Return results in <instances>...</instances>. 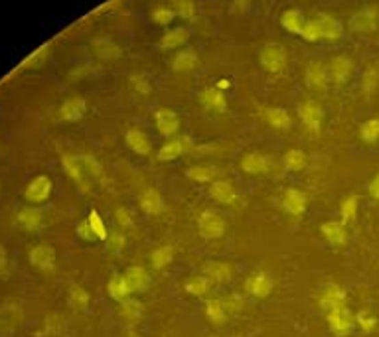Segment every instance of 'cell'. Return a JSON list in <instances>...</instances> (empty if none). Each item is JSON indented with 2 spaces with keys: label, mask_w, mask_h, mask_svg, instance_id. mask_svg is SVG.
I'll use <instances>...</instances> for the list:
<instances>
[{
  "label": "cell",
  "mask_w": 379,
  "mask_h": 337,
  "mask_svg": "<svg viewBox=\"0 0 379 337\" xmlns=\"http://www.w3.org/2000/svg\"><path fill=\"white\" fill-rule=\"evenodd\" d=\"M344 36V24L334 18L328 12H320L311 20H306V28H304V40H340Z\"/></svg>",
  "instance_id": "cell-1"
},
{
  "label": "cell",
  "mask_w": 379,
  "mask_h": 337,
  "mask_svg": "<svg viewBox=\"0 0 379 337\" xmlns=\"http://www.w3.org/2000/svg\"><path fill=\"white\" fill-rule=\"evenodd\" d=\"M64 168L68 176L77 186L87 187L89 178H99L103 174V166L93 158V156H66L64 158Z\"/></svg>",
  "instance_id": "cell-2"
},
{
  "label": "cell",
  "mask_w": 379,
  "mask_h": 337,
  "mask_svg": "<svg viewBox=\"0 0 379 337\" xmlns=\"http://www.w3.org/2000/svg\"><path fill=\"white\" fill-rule=\"evenodd\" d=\"M287 59H289V53L285 50V46L276 42H267L259 50V64L269 73H280L287 68Z\"/></svg>",
  "instance_id": "cell-3"
},
{
  "label": "cell",
  "mask_w": 379,
  "mask_h": 337,
  "mask_svg": "<svg viewBox=\"0 0 379 337\" xmlns=\"http://www.w3.org/2000/svg\"><path fill=\"white\" fill-rule=\"evenodd\" d=\"M296 113H298L302 124L306 126V131H309L311 135H320L322 118H324V109H322L320 103L314 101V99H304L302 103H298Z\"/></svg>",
  "instance_id": "cell-4"
},
{
  "label": "cell",
  "mask_w": 379,
  "mask_h": 337,
  "mask_svg": "<svg viewBox=\"0 0 379 337\" xmlns=\"http://www.w3.org/2000/svg\"><path fill=\"white\" fill-rule=\"evenodd\" d=\"M328 325H330L334 336L344 337L356 327V316L352 314V310L348 306H340V308L328 312Z\"/></svg>",
  "instance_id": "cell-5"
},
{
  "label": "cell",
  "mask_w": 379,
  "mask_h": 337,
  "mask_svg": "<svg viewBox=\"0 0 379 337\" xmlns=\"http://www.w3.org/2000/svg\"><path fill=\"white\" fill-rule=\"evenodd\" d=\"M326 71L328 79H330L332 83H345V81L352 77V73H354V59L344 55V53L334 55V57H330V62L326 64Z\"/></svg>",
  "instance_id": "cell-6"
},
{
  "label": "cell",
  "mask_w": 379,
  "mask_h": 337,
  "mask_svg": "<svg viewBox=\"0 0 379 337\" xmlns=\"http://www.w3.org/2000/svg\"><path fill=\"white\" fill-rule=\"evenodd\" d=\"M379 26V8L376 6H365L363 10H358L350 18V28L360 34H371Z\"/></svg>",
  "instance_id": "cell-7"
},
{
  "label": "cell",
  "mask_w": 379,
  "mask_h": 337,
  "mask_svg": "<svg viewBox=\"0 0 379 337\" xmlns=\"http://www.w3.org/2000/svg\"><path fill=\"white\" fill-rule=\"evenodd\" d=\"M198 233L202 239H220L225 233V219L215 211H204L198 219Z\"/></svg>",
  "instance_id": "cell-8"
},
{
  "label": "cell",
  "mask_w": 379,
  "mask_h": 337,
  "mask_svg": "<svg viewBox=\"0 0 379 337\" xmlns=\"http://www.w3.org/2000/svg\"><path fill=\"white\" fill-rule=\"evenodd\" d=\"M192 146H194V142H192L190 136H176V138L168 140L160 150L156 152V160H160V162H172L176 158H180L182 154L192 150Z\"/></svg>",
  "instance_id": "cell-9"
},
{
  "label": "cell",
  "mask_w": 379,
  "mask_h": 337,
  "mask_svg": "<svg viewBox=\"0 0 379 337\" xmlns=\"http://www.w3.org/2000/svg\"><path fill=\"white\" fill-rule=\"evenodd\" d=\"M273 286H275L273 278H271L267 272H263V270L253 272V274L247 276V280H245V292H247L249 296H255V298H267V296L273 292Z\"/></svg>",
  "instance_id": "cell-10"
},
{
  "label": "cell",
  "mask_w": 379,
  "mask_h": 337,
  "mask_svg": "<svg viewBox=\"0 0 379 337\" xmlns=\"http://www.w3.org/2000/svg\"><path fill=\"white\" fill-rule=\"evenodd\" d=\"M318 302H320V308L324 312H332L340 306H345V292L344 288L336 282H328L320 290V296H318Z\"/></svg>",
  "instance_id": "cell-11"
},
{
  "label": "cell",
  "mask_w": 379,
  "mask_h": 337,
  "mask_svg": "<svg viewBox=\"0 0 379 337\" xmlns=\"http://www.w3.org/2000/svg\"><path fill=\"white\" fill-rule=\"evenodd\" d=\"M91 50H93V55L101 62H115L122 55L121 48L117 46L115 40L107 38V36H101V38H95L91 42Z\"/></svg>",
  "instance_id": "cell-12"
},
{
  "label": "cell",
  "mask_w": 379,
  "mask_h": 337,
  "mask_svg": "<svg viewBox=\"0 0 379 337\" xmlns=\"http://www.w3.org/2000/svg\"><path fill=\"white\" fill-rule=\"evenodd\" d=\"M52 189L53 184L48 176H36L34 180L28 184V187H26V193L24 196H26V200L30 203H42L50 198Z\"/></svg>",
  "instance_id": "cell-13"
},
{
  "label": "cell",
  "mask_w": 379,
  "mask_h": 337,
  "mask_svg": "<svg viewBox=\"0 0 379 337\" xmlns=\"http://www.w3.org/2000/svg\"><path fill=\"white\" fill-rule=\"evenodd\" d=\"M155 122L158 133L166 138H170L180 131V117H178V113H174L172 109H158L155 113Z\"/></svg>",
  "instance_id": "cell-14"
},
{
  "label": "cell",
  "mask_w": 379,
  "mask_h": 337,
  "mask_svg": "<svg viewBox=\"0 0 379 337\" xmlns=\"http://www.w3.org/2000/svg\"><path fill=\"white\" fill-rule=\"evenodd\" d=\"M200 103H202L204 109L213 111V113H225L227 111V97H225L224 91L218 89V87H206V89H202Z\"/></svg>",
  "instance_id": "cell-15"
},
{
  "label": "cell",
  "mask_w": 379,
  "mask_h": 337,
  "mask_svg": "<svg viewBox=\"0 0 379 337\" xmlns=\"http://www.w3.org/2000/svg\"><path fill=\"white\" fill-rule=\"evenodd\" d=\"M283 209L289 215H302L306 211V193L296 187H289L283 198Z\"/></svg>",
  "instance_id": "cell-16"
},
{
  "label": "cell",
  "mask_w": 379,
  "mask_h": 337,
  "mask_svg": "<svg viewBox=\"0 0 379 337\" xmlns=\"http://www.w3.org/2000/svg\"><path fill=\"white\" fill-rule=\"evenodd\" d=\"M209 198L222 205H231L237 200V189L227 180H218L209 186Z\"/></svg>",
  "instance_id": "cell-17"
},
{
  "label": "cell",
  "mask_w": 379,
  "mask_h": 337,
  "mask_svg": "<svg viewBox=\"0 0 379 337\" xmlns=\"http://www.w3.org/2000/svg\"><path fill=\"white\" fill-rule=\"evenodd\" d=\"M328 71L326 64L322 62H311L306 66V71H304V83L309 85L311 89H324L328 85Z\"/></svg>",
  "instance_id": "cell-18"
},
{
  "label": "cell",
  "mask_w": 379,
  "mask_h": 337,
  "mask_svg": "<svg viewBox=\"0 0 379 337\" xmlns=\"http://www.w3.org/2000/svg\"><path fill=\"white\" fill-rule=\"evenodd\" d=\"M140 207H142V211H146L148 215H158V213H164V209H166V203L162 200V196H160V191L155 189V187H148V189H144L142 191V196H140Z\"/></svg>",
  "instance_id": "cell-19"
},
{
  "label": "cell",
  "mask_w": 379,
  "mask_h": 337,
  "mask_svg": "<svg viewBox=\"0 0 379 337\" xmlns=\"http://www.w3.org/2000/svg\"><path fill=\"white\" fill-rule=\"evenodd\" d=\"M125 142H127V146L135 152V154H138V156H146V154L153 152V142H151V138L144 135L142 131H138V129L127 131Z\"/></svg>",
  "instance_id": "cell-20"
},
{
  "label": "cell",
  "mask_w": 379,
  "mask_h": 337,
  "mask_svg": "<svg viewBox=\"0 0 379 337\" xmlns=\"http://www.w3.org/2000/svg\"><path fill=\"white\" fill-rule=\"evenodd\" d=\"M198 53L192 50V48H186V50H180L176 55H174L172 64H170V68L176 73H182V75H186V73H192L194 69L198 68Z\"/></svg>",
  "instance_id": "cell-21"
},
{
  "label": "cell",
  "mask_w": 379,
  "mask_h": 337,
  "mask_svg": "<svg viewBox=\"0 0 379 337\" xmlns=\"http://www.w3.org/2000/svg\"><path fill=\"white\" fill-rule=\"evenodd\" d=\"M202 270H204V274H206L209 280L220 282V284L227 282L231 278V274H233L231 265L224 262V260H207V262L202 265Z\"/></svg>",
  "instance_id": "cell-22"
},
{
  "label": "cell",
  "mask_w": 379,
  "mask_h": 337,
  "mask_svg": "<svg viewBox=\"0 0 379 337\" xmlns=\"http://www.w3.org/2000/svg\"><path fill=\"white\" fill-rule=\"evenodd\" d=\"M122 278H125V282H127L131 292H144L151 284V278H148L146 270L142 267H129L125 270Z\"/></svg>",
  "instance_id": "cell-23"
},
{
  "label": "cell",
  "mask_w": 379,
  "mask_h": 337,
  "mask_svg": "<svg viewBox=\"0 0 379 337\" xmlns=\"http://www.w3.org/2000/svg\"><path fill=\"white\" fill-rule=\"evenodd\" d=\"M87 103L83 97H71L60 107V118L68 120V122H75L86 115Z\"/></svg>",
  "instance_id": "cell-24"
},
{
  "label": "cell",
  "mask_w": 379,
  "mask_h": 337,
  "mask_svg": "<svg viewBox=\"0 0 379 337\" xmlns=\"http://www.w3.org/2000/svg\"><path fill=\"white\" fill-rule=\"evenodd\" d=\"M30 262L36 269L40 270H52L55 265V251L50 245H38L30 253Z\"/></svg>",
  "instance_id": "cell-25"
},
{
  "label": "cell",
  "mask_w": 379,
  "mask_h": 337,
  "mask_svg": "<svg viewBox=\"0 0 379 337\" xmlns=\"http://www.w3.org/2000/svg\"><path fill=\"white\" fill-rule=\"evenodd\" d=\"M241 170L249 176H261L269 172V160L259 154V152H249L241 158Z\"/></svg>",
  "instance_id": "cell-26"
},
{
  "label": "cell",
  "mask_w": 379,
  "mask_h": 337,
  "mask_svg": "<svg viewBox=\"0 0 379 337\" xmlns=\"http://www.w3.org/2000/svg\"><path fill=\"white\" fill-rule=\"evenodd\" d=\"M265 120L269 122V126H273L275 131H283V133L291 131V126H293V118H291V115H289L285 109H280V107H271V109H267V111H265Z\"/></svg>",
  "instance_id": "cell-27"
},
{
  "label": "cell",
  "mask_w": 379,
  "mask_h": 337,
  "mask_svg": "<svg viewBox=\"0 0 379 337\" xmlns=\"http://www.w3.org/2000/svg\"><path fill=\"white\" fill-rule=\"evenodd\" d=\"M280 24H283V28L289 30L291 34L302 36L304 34V28H306V18L302 16L300 10L291 8V10H287V12L280 16Z\"/></svg>",
  "instance_id": "cell-28"
},
{
  "label": "cell",
  "mask_w": 379,
  "mask_h": 337,
  "mask_svg": "<svg viewBox=\"0 0 379 337\" xmlns=\"http://www.w3.org/2000/svg\"><path fill=\"white\" fill-rule=\"evenodd\" d=\"M320 231H322V235L326 237L328 243H332V245H336V247L344 245L345 239H348L345 225L344 223H338V221H326V223H322Z\"/></svg>",
  "instance_id": "cell-29"
},
{
  "label": "cell",
  "mask_w": 379,
  "mask_h": 337,
  "mask_svg": "<svg viewBox=\"0 0 379 337\" xmlns=\"http://www.w3.org/2000/svg\"><path fill=\"white\" fill-rule=\"evenodd\" d=\"M16 223L22 227V229H26V231H36V229H40V227H42L44 217H42V213H40L38 209L24 207V209H20V211H18Z\"/></svg>",
  "instance_id": "cell-30"
},
{
  "label": "cell",
  "mask_w": 379,
  "mask_h": 337,
  "mask_svg": "<svg viewBox=\"0 0 379 337\" xmlns=\"http://www.w3.org/2000/svg\"><path fill=\"white\" fill-rule=\"evenodd\" d=\"M306 164H309V156L300 148H291L283 156V166L289 172H300V170L306 168Z\"/></svg>",
  "instance_id": "cell-31"
},
{
  "label": "cell",
  "mask_w": 379,
  "mask_h": 337,
  "mask_svg": "<svg viewBox=\"0 0 379 337\" xmlns=\"http://www.w3.org/2000/svg\"><path fill=\"white\" fill-rule=\"evenodd\" d=\"M188 30L186 28H174V30H168L166 34L162 36L160 40V48L162 50H176L180 46H184L188 42Z\"/></svg>",
  "instance_id": "cell-32"
},
{
  "label": "cell",
  "mask_w": 379,
  "mask_h": 337,
  "mask_svg": "<svg viewBox=\"0 0 379 337\" xmlns=\"http://www.w3.org/2000/svg\"><path fill=\"white\" fill-rule=\"evenodd\" d=\"M129 85L133 87L135 93L142 95V97H148V95L153 93V79H151V75L144 73V71H133V73L129 75Z\"/></svg>",
  "instance_id": "cell-33"
},
{
  "label": "cell",
  "mask_w": 379,
  "mask_h": 337,
  "mask_svg": "<svg viewBox=\"0 0 379 337\" xmlns=\"http://www.w3.org/2000/svg\"><path fill=\"white\" fill-rule=\"evenodd\" d=\"M172 260L174 247H170V245H162V247H158V249H155V251L151 253V267L155 270L166 269Z\"/></svg>",
  "instance_id": "cell-34"
},
{
  "label": "cell",
  "mask_w": 379,
  "mask_h": 337,
  "mask_svg": "<svg viewBox=\"0 0 379 337\" xmlns=\"http://www.w3.org/2000/svg\"><path fill=\"white\" fill-rule=\"evenodd\" d=\"M184 288H186V292L192 294V296H206L207 292H209V288H211V280H209L207 276L198 274V276L188 278V280L184 282Z\"/></svg>",
  "instance_id": "cell-35"
},
{
  "label": "cell",
  "mask_w": 379,
  "mask_h": 337,
  "mask_svg": "<svg viewBox=\"0 0 379 337\" xmlns=\"http://www.w3.org/2000/svg\"><path fill=\"white\" fill-rule=\"evenodd\" d=\"M206 316L213 325H224L225 323V304L222 300H207Z\"/></svg>",
  "instance_id": "cell-36"
},
{
  "label": "cell",
  "mask_w": 379,
  "mask_h": 337,
  "mask_svg": "<svg viewBox=\"0 0 379 337\" xmlns=\"http://www.w3.org/2000/svg\"><path fill=\"white\" fill-rule=\"evenodd\" d=\"M68 302L73 310H87V306H89V292L81 286H71L68 294Z\"/></svg>",
  "instance_id": "cell-37"
},
{
  "label": "cell",
  "mask_w": 379,
  "mask_h": 337,
  "mask_svg": "<svg viewBox=\"0 0 379 337\" xmlns=\"http://www.w3.org/2000/svg\"><path fill=\"white\" fill-rule=\"evenodd\" d=\"M340 213H342V223H354L358 215V196H348L340 203Z\"/></svg>",
  "instance_id": "cell-38"
},
{
  "label": "cell",
  "mask_w": 379,
  "mask_h": 337,
  "mask_svg": "<svg viewBox=\"0 0 379 337\" xmlns=\"http://www.w3.org/2000/svg\"><path fill=\"white\" fill-rule=\"evenodd\" d=\"M107 290H109V296L113 298V300H127V296L131 294V290L127 286V282H125V278L122 276H115V278H111V282L107 284Z\"/></svg>",
  "instance_id": "cell-39"
},
{
  "label": "cell",
  "mask_w": 379,
  "mask_h": 337,
  "mask_svg": "<svg viewBox=\"0 0 379 337\" xmlns=\"http://www.w3.org/2000/svg\"><path fill=\"white\" fill-rule=\"evenodd\" d=\"M360 138L367 144H374L379 140V118H367L360 126Z\"/></svg>",
  "instance_id": "cell-40"
},
{
  "label": "cell",
  "mask_w": 379,
  "mask_h": 337,
  "mask_svg": "<svg viewBox=\"0 0 379 337\" xmlns=\"http://www.w3.org/2000/svg\"><path fill=\"white\" fill-rule=\"evenodd\" d=\"M87 225H89V229H91V233L95 239H99V241H105L107 239V227H105V221L103 217L99 215V211H91L89 213V217H87Z\"/></svg>",
  "instance_id": "cell-41"
},
{
  "label": "cell",
  "mask_w": 379,
  "mask_h": 337,
  "mask_svg": "<svg viewBox=\"0 0 379 337\" xmlns=\"http://www.w3.org/2000/svg\"><path fill=\"white\" fill-rule=\"evenodd\" d=\"M186 176H188L192 182H198V184H207L213 180L215 176V170L209 168V166H192L186 170Z\"/></svg>",
  "instance_id": "cell-42"
},
{
  "label": "cell",
  "mask_w": 379,
  "mask_h": 337,
  "mask_svg": "<svg viewBox=\"0 0 379 337\" xmlns=\"http://www.w3.org/2000/svg\"><path fill=\"white\" fill-rule=\"evenodd\" d=\"M172 10L176 12V16L190 20L196 14V2L194 0H172Z\"/></svg>",
  "instance_id": "cell-43"
},
{
  "label": "cell",
  "mask_w": 379,
  "mask_h": 337,
  "mask_svg": "<svg viewBox=\"0 0 379 337\" xmlns=\"http://www.w3.org/2000/svg\"><path fill=\"white\" fill-rule=\"evenodd\" d=\"M122 316H127L129 320H138L142 316V304L135 300V298H127L121 304Z\"/></svg>",
  "instance_id": "cell-44"
},
{
  "label": "cell",
  "mask_w": 379,
  "mask_h": 337,
  "mask_svg": "<svg viewBox=\"0 0 379 337\" xmlns=\"http://www.w3.org/2000/svg\"><path fill=\"white\" fill-rule=\"evenodd\" d=\"M356 323L362 327L363 332H374V329L378 327L379 320L374 314H369L367 310H362V312L356 314Z\"/></svg>",
  "instance_id": "cell-45"
},
{
  "label": "cell",
  "mask_w": 379,
  "mask_h": 337,
  "mask_svg": "<svg viewBox=\"0 0 379 337\" xmlns=\"http://www.w3.org/2000/svg\"><path fill=\"white\" fill-rule=\"evenodd\" d=\"M174 16H176V12H174L172 8H156L155 12H153V20L158 26H168L174 20Z\"/></svg>",
  "instance_id": "cell-46"
},
{
  "label": "cell",
  "mask_w": 379,
  "mask_h": 337,
  "mask_svg": "<svg viewBox=\"0 0 379 337\" xmlns=\"http://www.w3.org/2000/svg\"><path fill=\"white\" fill-rule=\"evenodd\" d=\"M115 219H117V223L121 227H133V215H131V211L127 207H119L115 211Z\"/></svg>",
  "instance_id": "cell-47"
},
{
  "label": "cell",
  "mask_w": 379,
  "mask_h": 337,
  "mask_svg": "<svg viewBox=\"0 0 379 337\" xmlns=\"http://www.w3.org/2000/svg\"><path fill=\"white\" fill-rule=\"evenodd\" d=\"M122 247H125V237L121 233H113L111 235V243H109V251L111 253H119Z\"/></svg>",
  "instance_id": "cell-48"
},
{
  "label": "cell",
  "mask_w": 379,
  "mask_h": 337,
  "mask_svg": "<svg viewBox=\"0 0 379 337\" xmlns=\"http://www.w3.org/2000/svg\"><path fill=\"white\" fill-rule=\"evenodd\" d=\"M379 81V73H376V69L371 68L367 71V75H365V79H363V85H365V89L367 91H374V87L378 85Z\"/></svg>",
  "instance_id": "cell-49"
},
{
  "label": "cell",
  "mask_w": 379,
  "mask_h": 337,
  "mask_svg": "<svg viewBox=\"0 0 379 337\" xmlns=\"http://www.w3.org/2000/svg\"><path fill=\"white\" fill-rule=\"evenodd\" d=\"M77 233L83 237V239H87V241H93V239H95L93 233H91V229H89V225H87V221L79 223V227H77Z\"/></svg>",
  "instance_id": "cell-50"
},
{
  "label": "cell",
  "mask_w": 379,
  "mask_h": 337,
  "mask_svg": "<svg viewBox=\"0 0 379 337\" xmlns=\"http://www.w3.org/2000/svg\"><path fill=\"white\" fill-rule=\"evenodd\" d=\"M367 189H369V196H371L374 200H379V174L369 182V187H367Z\"/></svg>",
  "instance_id": "cell-51"
},
{
  "label": "cell",
  "mask_w": 379,
  "mask_h": 337,
  "mask_svg": "<svg viewBox=\"0 0 379 337\" xmlns=\"http://www.w3.org/2000/svg\"><path fill=\"white\" fill-rule=\"evenodd\" d=\"M4 269H6V251L0 245V272H4Z\"/></svg>",
  "instance_id": "cell-52"
},
{
  "label": "cell",
  "mask_w": 379,
  "mask_h": 337,
  "mask_svg": "<svg viewBox=\"0 0 379 337\" xmlns=\"http://www.w3.org/2000/svg\"><path fill=\"white\" fill-rule=\"evenodd\" d=\"M247 2H249V0H235V6H237V10H243V8L247 6Z\"/></svg>",
  "instance_id": "cell-53"
},
{
  "label": "cell",
  "mask_w": 379,
  "mask_h": 337,
  "mask_svg": "<svg viewBox=\"0 0 379 337\" xmlns=\"http://www.w3.org/2000/svg\"><path fill=\"white\" fill-rule=\"evenodd\" d=\"M129 337H138V336H129Z\"/></svg>",
  "instance_id": "cell-54"
}]
</instances>
